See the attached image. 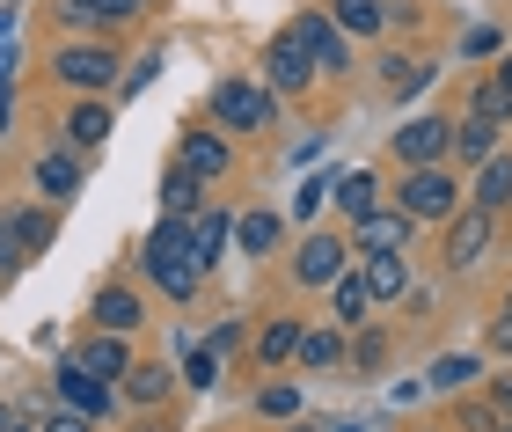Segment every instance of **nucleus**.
<instances>
[{
    "label": "nucleus",
    "mask_w": 512,
    "mask_h": 432,
    "mask_svg": "<svg viewBox=\"0 0 512 432\" xmlns=\"http://www.w3.org/2000/svg\"><path fill=\"white\" fill-rule=\"evenodd\" d=\"M118 74H125V59L103 37H81V44H59L52 52V81H66L74 96H103V88H118Z\"/></svg>",
    "instance_id": "1"
},
{
    "label": "nucleus",
    "mask_w": 512,
    "mask_h": 432,
    "mask_svg": "<svg viewBox=\"0 0 512 432\" xmlns=\"http://www.w3.org/2000/svg\"><path fill=\"white\" fill-rule=\"evenodd\" d=\"M388 198H395V206H403L417 227H425V220H447V213H461V184H454V169H447V162L403 169V184H395Z\"/></svg>",
    "instance_id": "2"
},
{
    "label": "nucleus",
    "mask_w": 512,
    "mask_h": 432,
    "mask_svg": "<svg viewBox=\"0 0 512 432\" xmlns=\"http://www.w3.org/2000/svg\"><path fill=\"white\" fill-rule=\"evenodd\" d=\"M439 227H447V249H439V264H447V271H476L483 257H491V242H498V213H483V206H461Z\"/></svg>",
    "instance_id": "3"
},
{
    "label": "nucleus",
    "mask_w": 512,
    "mask_h": 432,
    "mask_svg": "<svg viewBox=\"0 0 512 432\" xmlns=\"http://www.w3.org/2000/svg\"><path fill=\"white\" fill-rule=\"evenodd\" d=\"M213 118L227 132H271L278 125V96H271V88H256V81H220L213 88Z\"/></svg>",
    "instance_id": "4"
},
{
    "label": "nucleus",
    "mask_w": 512,
    "mask_h": 432,
    "mask_svg": "<svg viewBox=\"0 0 512 432\" xmlns=\"http://www.w3.org/2000/svg\"><path fill=\"white\" fill-rule=\"evenodd\" d=\"M293 37L308 44L315 81H322V74H330V81H337V74H352V37H344L330 15H293Z\"/></svg>",
    "instance_id": "5"
},
{
    "label": "nucleus",
    "mask_w": 512,
    "mask_h": 432,
    "mask_svg": "<svg viewBox=\"0 0 512 432\" xmlns=\"http://www.w3.org/2000/svg\"><path fill=\"white\" fill-rule=\"evenodd\" d=\"M264 88H271L278 103H286V96H308V88H315L308 44H300L293 30H278V37H271V52H264Z\"/></svg>",
    "instance_id": "6"
},
{
    "label": "nucleus",
    "mask_w": 512,
    "mask_h": 432,
    "mask_svg": "<svg viewBox=\"0 0 512 432\" xmlns=\"http://www.w3.org/2000/svg\"><path fill=\"white\" fill-rule=\"evenodd\" d=\"M139 271H147L169 301H198V286H205V271L191 264V249H161V242H139Z\"/></svg>",
    "instance_id": "7"
},
{
    "label": "nucleus",
    "mask_w": 512,
    "mask_h": 432,
    "mask_svg": "<svg viewBox=\"0 0 512 432\" xmlns=\"http://www.w3.org/2000/svg\"><path fill=\"white\" fill-rule=\"evenodd\" d=\"M337 271H352V242H344V235H308V242L293 249V286L322 293Z\"/></svg>",
    "instance_id": "8"
},
{
    "label": "nucleus",
    "mask_w": 512,
    "mask_h": 432,
    "mask_svg": "<svg viewBox=\"0 0 512 432\" xmlns=\"http://www.w3.org/2000/svg\"><path fill=\"white\" fill-rule=\"evenodd\" d=\"M59 403H74V411L81 418H110V411H118V381H103V374H88V367H74V359H59Z\"/></svg>",
    "instance_id": "9"
},
{
    "label": "nucleus",
    "mask_w": 512,
    "mask_h": 432,
    "mask_svg": "<svg viewBox=\"0 0 512 432\" xmlns=\"http://www.w3.org/2000/svg\"><path fill=\"white\" fill-rule=\"evenodd\" d=\"M454 154V118H410L395 132V162L403 169H425V162H447Z\"/></svg>",
    "instance_id": "10"
},
{
    "label": "nucleus",
    "mask_w": 512,
    "mask_h": 432,
    "mask_svg": "<svg viewBox=\"0 0 512 432\" xmlns=\"http://www.w3.org/2000/svg\"><path fill=\"white\" fill-rule=\"evenodd\" d=\"M410 235H417V220L403 213V206H395V213H366V220H352V235H344V242H352V257H381V249H410Z\"/></svg>",
    "instance_id": "11"
},
{
    "label": "nucleus",
    "mask_w": 512,
    "mask_h": 432,
    "mask_svg": "<svg viewBox=\"0 0 512 432\" xmlns=\"http://www.w3.org/2000/svg\"><path fill=\"white\" fill-rule=\"evenodd\" d=\"M176 169H191L198 184H220V176L235 169V147H227V132H183V140H176Z\"/></svg>",
    "instance_id": "12"
},
{
    "label": "nucleus",
    "mask_w": 512,
    "mask_h": 432,
    "mask_svg": "<svg viewBox=\"0 0 512 432\" xmlns=\"http://www.w3.org/2000/svg\"><path fill=\"white\" fill-rule=\"evenodd\" d=\"M59 22L81 30V37H110V30H125V22H139V8L132 0H59Z\"/></svg>",
    "instance_id": "13"
},
{
    "label": "nucleus",
    "mask_w": 512,
    "mask_h": 432,
    "mask_svg": "<svg viewBox=\"0 0 512 432\" xmlns=\"http://www.w3.org/2000/svg\"><path fill=\"white\" fill-rule=\"evenodd\" d=\"M176 396V374L161 367V359H132V367L118 374V403H132V411H154V403Z\"/></svg>",
    "instance_id": "14"
},
{
    "label": "nucleus",
    "mask_w": 512,
    "mask_h": 432,
    "mask_svg": "<svg viewBox=\"0 0 512 432\" xmlns=\"http://www.w3.org/2000/svg\"><path fill=\"white\" fill-rule=\"evenodd\" d=\"M227 242H235V213H227V206H198L191 213V264L213 271L227 257Z\"/></svg>",
    "instance_id": "15"
},
{
    "label": "nucleus",
    "mask_w": 512,
    "mask_h": 432,
    "mask_svg": "<svg viewBox=\"0 0 512 432\" xmlns=\"http://www.w3.org/2000/svg\"><path fill=\"white\" fill-rule=\"evenodd\" d=\"M30 184L52 198V206H66V198L81 191V154H74V147H44L37 162H30Z\"/></svg>",
    "instance_id": "16"
},
{
    "label": "nucleus",
    "mask_w": 512,
    "mask_h": 432,
    "mask_svg": "<svg viewBox=\"0 0 512 432\" xmlns=\"http://www.w3.org/2000/svg\"><path fill=\"white\" fill-rule=\"evenodd\" d=\"M110 125H118V110H110L103 96H81L74 110H66V147H74V154H96V147L110 140Z\"/></svg>",
    "instance_id": "17"
},
{
    "label": "nucleus",
    "mask_w": 512,
    "mask_h": 432,
    "mask_svg": "<svg viewBox=\"0 0 512 432\" xmlns=\"http://www.w3.org/2000/svg\"><path fill=\"white\" fill-rule=\"evenodd\" d=\"M88 323H96V330H118V337H132L139 323H147V301H139L132 286H103V293H96V308H88Z\"/></svg>",
    "instance_id": "18"
},
{
    "label": "nucleus",
    "mask_w": 512,
    "mask_h": 432,
    "mask_svg": "<svg viewBox=\"0 0 512 432\" xmlns=\"http://www.w3.org/2000/svg\"><path fill=\"white\" fill-rule=\"evenodd\" d=\"M278 242H286V213H271V206L235 213V249H249V257H271Z\"/></svg>",
    "instance_id": "19"
},
{
    "label": "nucleus",
    "mask_w": 512,
    "mask_h": 432,
    "mask_svg": "<svg viewBox=\"0 0 512 432\" xmlns=\"http://www.w3.org/2000/svg\"><path fill=\"white\" fill-rule=\"evenodd\" d=\"M330 315H337L344 330L374 323V293H366V279H359V271H337V279H330Z\"/></svg>",
    "instance_id": "20"
},
{
    "label": "nucleus",
    "mask_w": 512,
    "mask_h": 432,
    "mask_svg": "<svg viewBox=\"0 0 512 432\" xmlns=\"http://www.w3.org/2000/svg\"><path fill=\"white\" fill-rule=\"evenodd\" d=\"M359 279H366V293H374V308H381V301H403V286H410L403 249H381V257H366V264H359Z\"/></svg>",
    "instance_id": "21"
},
{
    "label": "nucleus",
    "mask_w": 512,
    "mask_h": 432,
    "mask_svg": "<svg viewBox=\"0 0 512 432\" xmlns=\"http://www.w3.org/2000/svg\"><path fill=\"white\" fill-rule=\"evenodd\" d=\"M74 367L103 374V381H118V374L132 367V352H125V337H118V330H96V337H88V345L74 352Z\"/></svg>",
    "instance_id": "22"
},
{
    "label": "nucleus",
    "mask_w": 512,
    "mask_h": 432,
    "mask_svg": "<svg viewBox=\"0 0 512 432\" xmlns=\"http://www.w3.org/2000/svg\"><path fill=\"white\" fill-rule=\"evenodd\" d=\"M15 213V242H22V257H44V249H52V235H59V213L52 206H8Z\"/></svg>",
    "instance_id": "23"
},
{
    "label": "nucleus",
    "mask_w": 512,
    "mask_h": 432,
    "mask_svg": "<svg viewBox=\"0 0 512 432\" xmlns=\"http://www.w3.org/2000/svg\"><path fill=\"white\" fill-rule=\"evenodd\" d=\"M498 118H483V110H469V118H461L454 125V154H461V162H491V154H498Z\"/></svg>",
    "instance_id": "24"
},
{
    "label": "nucleus",
    "mask_w": 512,
    "mask_h": 432,
    "mask_svg": "<svg viewBox=\"0 0 512 432\" xmlns=\"http://www.w3.org/2000/svg\"><path fill=\"white\" fill-rule=\"evenodd\" d=\"M439 66L432 59H381V88H388V103H410L417 88H432Z\"/></svg>",
    "instance_id": "25"
},
{
    "label": "nucleus",
    "mask_w": 512,
    "mask_h": 432,
    "mask_svg": "<svg viewBox=\"0 0 512 432\" xmlns=\"http://www.w3.org/2000/svg\"><path fill=\"white\" fill-rule=\"evenodd\" d=\"M469 206H483V213H505V206H512V154H491V162H483Z\"/></svg>",
    "instance_id": "26"
},
{
    "label": "nucleus",
    "mask_w": 512,
    "mask_h": 432,
    "mask_svg": "<svg viewBox=\"0 0 512 432\" xmlns=\"http://www.w3.org/2000/svg\"><path fill=\"white\" fill-rule=\"evenodd\" d=\"M205 191H213V184H198V176L191 169H161V213H183V220H191L198 206H205Z\"/></svg>",
    "instance_id": "27"
},
{
    "label": "nucleus",
    "mask_w": 512,
    "mask_h": 432,
    "mask_svg": "<svg viewBox=\"0 0 512 432\" xmlns=\"http://www.w3.org/2000/svg\"><path fill=\"white\" fill-rule=\"evenodd\" d=\"M330 22L344 37H374L388 30V0H330Z\"/></svg>",
    "instance_id": "28"
},
{
    "label": "nucleus",
    "mask_w": 512,
    "mask_h": 432,
    "mask_svg": "<svg viewBox=\"0 0 512 432\" xmlns=\"http://www.w3.org/2000/svg\"><path fill=\"white\" fill-rule=\"evenodd\" d=\"M293 345H300V323H293V315H271V323L256 330V367H286Z\"/></svg>",
    "instance_id": "29"
},
{
    "label": "nucleus",
    "mask_w": 512,
    "mask_h": 432,
    "mask_svg": "<svg viewBox=\"0 0 512 432\" xmlns=\"http://www.w3.org/2000/svg\"><path fill=\"white\" fill-rule=\"evenodd\" d=\"M337 206H344V220H366L381 206V176L374 169H352V176H337Z\"/></svg>",
    "instance_id": "30"
},
{
    "label": "nucleus",
    "mask_w": 512,
    "mask_h": 432,
    "mask_svg": "<svg viewBox=\"0 0 512 432\" xmlns=\"http://www.w3.org/2000/svg\"><path fill=\"white\" fill-rule=\"evenodd\" d=\"M293 359H300L308 374H330V367H344V337H337V330H300Z\"/></svg>",
    "instance_id": "31"
},
{
    "label": "nucleus",
    "mask_w": 512,
    "mask_h": 432,
    "mask_svg": "<svg viewBox=\"0 0 512 432\" xmlns=\"http://www.w3.org/2000/svg\"><path fill=\"white\" fill-rule=\"evenodd\" d=\"M476 374H483V359H469V352H439V359H432V374H425V389H432V396H447V389H469Z\"/></svg>",
    "instance_id": "32"
},
{
    "label": "nucleus",
    "mask_w": 512,
    "mask_h": 432,
    "mask_svg": "<svg viewBox=\"0 0 512 432\" xmlns=\"http://www.w3.org/2000/svg\"><path fill=\"white\" fill-rule=\"evenodd\" d=\"M344 367H359V374H381V367H388V330L359 323V337L344 345Z\"/></svg>",
    "instance_id": "33"
},
{
    "label": "nucleus",
    "mask_w": 512,
    "mask_h": 432,
    "mask_svg": "<svg viewBox=\"0 0 512 432\" xmlns=\"http://www.w3.org/2000/svg\"><path fill=\"white\" fill-rule=\"evenodd\" d=\"M220 381V352L213 345H183V389H213Z\"/></svg>",
    "instance_id": "34"
},
{
    "label": "nucleus",
    "mask_w": 512,
    "mask_h": 432,
    "mask_svg": "<svg viewBox=\"0 0 512 432\" xmlns=\"http://www.w3.org/2000/svg\"><path fill=\"white\" fill-rule=\"evenodd\" d=\"M161 66H169V59H161V44H147V52H139L125 74H118V96H139L147 81H161Z\"/></svg>",
    "instance_id": "35"
},
{
    "label": "nucleus",
    "mask_w": 512,
    "mask_h": 432,
    "mask_svg": "<svg viewBox=\"0 0 512 432\" xmlns=\"http://www.w3.org/2000/svg\"><path fill=\"white\" fill-rule=\"evenodd\" d=\"M15 271H30V257H22V242H15V213L0 206V286H8Z\"/></svg>",
    "instance_id": "36"
},
{
    "label": "nucleus",
    "mask_w": 512,
    "mask_h": 432,
    "mask_svg": "<svg viewBox=\"0 0 512 432\" xmlns=\"http://www.w3.org/2000/svg\"><path fill=\"white\" fill-rule=\"evenodd\" d=\"M256 411H264V418H300V389H286V381H264V389H256Z\"/></svg>",
    "instance_id": "37"
},
{
    "label": "nucleus",
    "mask_w": 512,
    "mask_h": 432,
    "mask_svg": "<svg viewBox=\"0 0 512 432\" xmlns=\"http://www.w3.org/2000/svg\"><path fill=\"white\" fill-rule=\"evenodd\" d=\"M330 191H337V169H330V176H308V184L293 191V213H300V220H315V213H322V198H330Z\"/></svg>",
    "instance_id": "38"
},
{
    "label": "nucleus",
    "mask_w": 512,
    "mask_h": 432,
    "mask_svg": "<svg viewBox=\"0 0 512 432\" xmlns=\"http://www.w3.org/2000/svg\"><path fill=\"white\" fill-rule=\"evenodd\" d=\"M469 110H483V118H498V125H512V96L498 81H476V96H469Z\"/></svg>",
    "instance_id": "39"
},
{
    "label": "nucleus",
    "mask_w": 512,
    "mask_h": 432,
    "mask_svg": "<svg viewBox=\"0 0 512 432\" xmlns=\"http://www.w3.org/2000/svg\"><path fill=\"white\" fill-rule=\"evenodd\" d=\"M37 432H96V418H81L74 403H52V411L37 418Z\"/></svg>",
    "instance_id": "40"
},
{
    "label": "nucleus",
    "mask_w": 512,
    "mask_h": 432,
    "mask_svg": "<svg viewBox=\"0 0 512 432\" xmlns=\"http://www.w3.org/2000/svg\"><path fill=\"white\" fill-rule=\"evenodd\" d=\"M498 44H505V30H498V22H476V30L461 37V59H491Z\"/></svg>",
    "instance_id": "41"
},
{
    "label": "nucleus",
    "mask_w": 512,
    "mask_h": 432,
    "mask_svg": "<svg viewBox=\"0 0 512 432\" xmlns=\"http://www.w3.org/2000/svg\"><path fill=\"white\" fill-rule=\"evenodd\" d=\"M15 74H22V52H15L8 37H0V96H8V88H15Z\"/></svg>",
    "instance_id": "42"
},
{
    "label": "nucleus",
    "mask_w": 512,
    "mask_h": 432,
    "mask_svg": "<svg viewBox=\"0 0 512 432\" xmlns=\"http://www.w3.org/2000/svg\"><path fill=\"white\" fill-rule=\"evenodd\" d=\"M491 411L512 418V374H491Z\"/></svg>",
    "instance_id": "43"
},
{
    "label": "nucleus",
    "mask_w": 512,
    "mask_h": 432,
    "mask_svg": "<svg viewBox=\"0 0 512 432\" xmlns=\"http://www.w3.org/2000/svg\"><path fill=\"white\" fill-rule=\"evenodd\" d=\"M491 352H505V359H512V315H498V323H491Z\"/></svg>",
    "instance_id": "44"
},
{
    "label": "nucleus",
    "mask_w": 512,
    "mask_h": 432,
    "mask_svg": "<svg viewBox=\"0 0 512 432\" xmlns=\"http://www.w3.org/2000/svg\"><path fill=\"white\" fill-rule=\"evenodd\" d=\"M491 81H498V88H505V96H512V52L498 59V74H491Z\"/></svg>",
    "instance_id": "45"
},
{
    "label": "nucleus",
    "mask_w": 512,
    "mask_h": 432,
    "mask_svg": "<svg viewBox=\"0 0 512 432\" xmlns=\"http://www.w3.org/2000/svg\"><path fill=\"white\" fill-rule=\"evenodd\" d=\"M0 432H37V418H8V425H0Z\"/></svg>",
    "instance_id": "46"
},
{
    "label": "nucleus",
    "mask_w": 512,
    "mask_h": 432,
    "mask_svg": "<svg viewBox=\"0 0 512 432\" xmlns=\"http://www.w3.org/2000/svg\"><path fill=\"white\" fill-rule=\"evenodd\" d=\"M8 118H15V103H8V96H0V132H8Z\"/></svg>",
    "instance_id": "47"
},
{
    "label": "nucleus",
    "mask_w": 512,
    "mask_h": 432,
    "mask_svg": "<svg viewBox=\"0 0 512 432\" xmlns=\"http://www.w3.org/2000/svg\"><path fill=\"white\" fill-rule=\"evenodd\" d=\"M293 432H330V425H315V418H308V425H293Z\"/></svg>",
    "instance_id": "48"
},
{
    "label": "nucleus",
    "mask_w": 512,
    "mask_h": 432,
    "mask_svg": "<svg viewBox=\"0 0 512 432\" xmlns=\"http://www.w3.org/2000/svg\"><path fill=\"white\" fill-rule=\"evenodd\" d=\"M132 8H139V15H147V8H154V0H132Z\"/></svg>",
    "instance_id": "49"
},
{
    "label": "nucleus",
    "mask_w": 512,
    "mask_h": 432,
    "mask_svg": "<svg viewBox=\"0 0 512 432\" xmlns=\"http://www.w3.org/2000/svg\"><path fill=\"white\" fill-rule=\"evenodd\" d=\"M8 418H15V411H8V403H0V425H8Z\"/></svg>",
    "instance_id": "50"
},
{
    "label": "nucleus",
    "mask_w": 512,
    "mask_h": 432,
    "mask_svg": "<svg viewBox=\"0 0 512 432\" xmlns=\"http://www.w3.org/2000/svg\"><path fill=\"white\" fill-rule=\"evenodd\" d=\"M505 315H512V293H505Z\"/></svg>",
    "instance_id": "51"
},
{
    "label": "nucleus",
    "mask_w": 512,
    "mask_h": 432,
    "mask_svg": "<svg viewBox=\"0 0 512 432\" xmlns=\"http://www.w3.org/2000/svg\"><path fill=\"white\" fill-rule=\"evenodd\" d=\"M498 432H512V418H505V425H498Z\"/></svg>",
    "instance_id": "52"
},
{
    "label": "nucleus",
    "mask_w": 512,
    "mask_h": 432,
    "mask_svg": "<svg viewBox=\"0 0 512 432\" xmlns=\"http://www.w3.org/2000/svg\"><path fill=\"white\" fill-rule=\"evenodd\" d=\"M15 8H22V0H15Z\"/></svg>",
    "instance_id": "53"
},
{
    "label": "nucleus",
    "mask_w": 512,
    "mask_h": 432,
    "mask_svg": "<svg viewBox=\"0 0 512 432\" xmlns=\"http://www.w3.org/2000/svg\"><path fill=\"white\" fill-rule=\"evenodd\" d=\"M366 432H374V425H366Z\"/></svg>",
    "instance_id": "54"
}]
</instances>
